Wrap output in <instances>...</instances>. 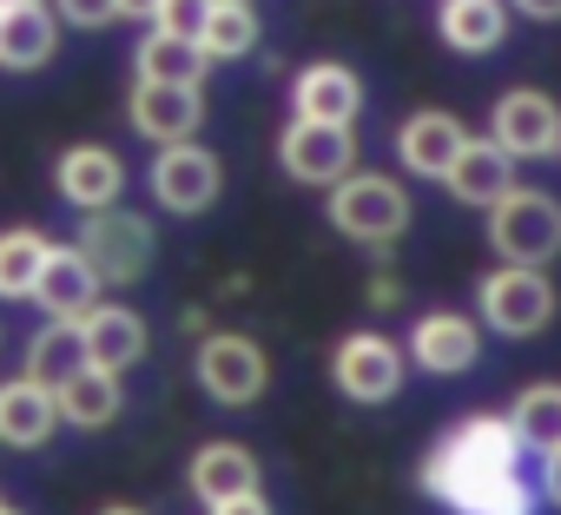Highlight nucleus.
Returning a JSON list of instances; mask_svg holds the SVG:
<instances>
[{
	"label": "nucleus",
	"instance_id": "obj_20",
	"mask_svg": "<svg viewBox=\"0 0 561 515\" xmlns=\"http://www.w3.org/2000/svg\"><path fill=\"white\" fill-rule=\"evenodd\" d=\"M443 185H449V198H462V205H482V211H489V205L515 185V159H508L495 139H489V146H476V139H469V146L449 159Z\"/></svg>",
	"mask_w": 561,
	"mask_h": 515
},
{
	"label": "nucleus",
	"instance_id": "obj_8",
	"mask_svg": "<svg viewBox=\"0 0 561 515\" xmlns=\"http://www.w3.org/2000/svg\"><path fill=\"white\" fill-rule=\"evenodd\" d=\"M331 377H337V390L351 403H390L403 390V351L390 337H377V331H357V337L337 344Z\"/></svg>",
	"mask_w": 561,
	"mask_h": 515
},
{
	"label": "nucleus",
	"instance_id": "obj_26",
	"mask_svg": "<svg viewBox=\"0 0 561 515\" xmlns=\"http://www.w3.org/2000/svg\"><path fill=\"white\" fill-rule=\"evenodd\" d=\"M198 47L205 60H238L257 47V14H251V0H211V14L198 27Z\"/></svg>",
	"mask_w": 561,
	"mask_h": 515
},
{
	"label": "nucleus",
	"instance_id": "obj_32",
	"mask_svg": "<svg viewBox=\"0 0 561 515\" xmlns=\"http://www.w3.org/2000/svg\"><path fill=\"white\" fill-rule=\"evenodd\" d=\"M515 14H528V21H561V0H508Z\"/></svg>",
	"mask_w": 561,
	"mask_h": 515
},
{
	"label": "nucleus",
	"instance_id": "obj_25",
	"mask_svg": "<svg viewBox=\"0 0 561 515\" xmlns=\"http://www.w3.org/2000/svg\"><path fill=\"white\" fill-rule=\"evenodd\" d=\"M80 364H87V344H80V324H67V318H54V324L27 344V377L47 384V390H60Z\"/></svg>",
	"mask_w": 561,
	"mask_h": 515
},
{
	"label": "nucleus",
	"instance_id": "obj_2",
	"mask_svg": "<svg viewBox=\"0 0 561 515\" xmlns=\"http://www.w3.org/2000/svg\"><path fill=\"white\" fill-rule=\"evenodd\" d=\"M331 225L357 244H390L410 225V192L383 172H344L331 185Z\"/></svg>",
	"mask_w": 561,
	"mask_h": 515
},
{
	"label": "nucleus",
	"instance_id": "obj_31",
	"mask_svg": "<svg viewBox=\"0 0 561 515\" xmlns=\"http://www.w3.org/2000/svg\"><path fill=\"white\" fill-rule=\"evenodd\" d=\"M211 515H271V502H264L257 489H244V495H225V502H211Z\"/></svg>",
	"mask_w": 561,
	"mask_h": 515
},
{
	"label": "nucleus",
	"instance_id": "obj_33",
	"mask_svg": "<svg viewBox=\"0 0 561 515\" xmlns=\"http://www.w3.org/2000/svg\"><path fill=\"white\" fill-rule=\"evenodd\" d=\"M541 489H548V502L561 508V443L548 449V476H541Z\"/></svg>",
	"mask_w": 561,
	"mask_h": 515
},
{
	"label": "nucleus",
	"instance_id": "obj_19",
	"mask_svg": "<svg viewBox=\"0 0 561 515\" xmlns=\"http://www.w3.org/2000/svg\"><path fill=\"white\" fill-rule=\"evenodd\" d=\"M80 344H87V364L100 370H133L146 357V324L126 311V305H93L80 318Z\"/></svg>",
	"mask_w": 561,
	"mask_h": 515
},
{
	"label": "nucleus",
	"instance_id": "obj_13",
	"mask_svg": "<svg viewBox=\"0 0 561 515\" xmlns=\"http://www.w3.org/2000/svg\"><path fill=\"white\" fill-rule=\"evenodd\" d=\"M60 47V14L47 0H14V8H0V67L14 73H34L47 67Z\"/></svg>",
	"mask_w": 561,
	"mask_h": 515
},
{
	"label": "nucleus",
	"instance_id": "obj_10",
	"mask_svg": "<svg viewBox=\"0 0 561 515\" xmlns=\"http://www.w3.org/2000/svg\"><path fill=\"white\" fill-rule=\"evenodd\" d=\"M489 133L508 159H548V152H561V106L548 93H528V87L502 93L489 113Z\"/></svg>",
	"mask_w": 561,
	"mask_h": 515
},
{
	"label": "nucleus",
	"instance_id": "obj_11",
	"mask_svg": "<svg viewBox=\"0 0 561 515\" xmlns=\"http://www.w3.org/2000/svg\"><path fill=\"white\" fill-rule=\"evenodd\" d=\"M205 119V93L185 87V80H139L133 87V126L152 139V146H172V139H192Z\"/></svg>",
	"mask_w": 561,
	"mask_h": 515
},
{
	"label": "nucleus",
	"instance_id": "obj_28",
	"mask_svg": "<svg viewBox=\"0 0 561 515\" xmlns=\"http://www.w3.org/2000/svg\"><path fill=\"white\" fill-rule=\"evenodd\" d=\"M41 258H47L41 231H0V298H27Z\"/></svg>",
	"mask_w": 561,
	"mask_h": 515
},
{
	"label": "nucleus",
	"instance_id": "obj_6",
	"mask_svg": "<svg viewBox=\"0 0 561 515\" xmlns=\"http://www.w3.org/2000/svg\"><path fill=\"white\" fill-rule=\"evenodd\" d=\"M198 384H205V397H211V403L244 410V403H257V397H264L271 364H264V351H257L251 337H238V331H211V337L198 344Z\"/></svg>",
	"mask_w": 561,
	"mask_h": 515
},
{
	"label": "nucleus",
	"instance_id": "obj_17",
	"mask_svg": "<svg viewBox=\"0 0 561 515\" xmlns=\"http://www.w3.org/2000/svg\"><path fill=\"white\" fill-rule=\"evenodd\" d=\"M54 430H60V403H54L47 384H34V377L0 384V443L8 449H41Z\"/></svg>",
	"mask_w": 561,
	"mask_h": 515
},
{
	"label": "nucleus",
	"instance_id": "obj_9",
	"mask_svg": "<svg viewBox=\"0 0 561 515\" xmlns=\"http://www.w3.org/2000/svg\"><path fill=\"white\" fill-rule=\"evenodd\" d=\"M277 159L298 185H337L357 159V139L351 126H324V119H291L285 139H277Z\"/></svg>",
	"mask_w": 561,
	"mask_h": 515
},
{
	"label": "nucleus",
	"instance_id": "obj_23",
	"mask_svg": "<svg viewBox=\"0 0 561 515\" xmlns=\"http://www.w3.org/2000/svg\"><path fill=\"white\" fill-rule=\"evenodd\" d=\"M436 27L456 54H495L508 41V0H443Z\"/></svg>",
	"mask_w": 561,
	"mask_h": 515
},
{
	"label": "nucleus",
	"instance_id": "obj_7",
	"mask_svg": "<svg viewBox=\"0 0 561 515\" xmlns=\"http://www.w3.org/2000/svg\"><path fill=\"white\" fill-rule=\"evenodd\" d=\"M218 185H225V165H218L205 146H192V139L159 146V159H152V198H159L165 211L192 218V211H205V205L218 198Z\"/></svg>",
	"mask_w": 561,
	"mask_h": 515
},
{
	"label": "nucleus",
	"instance_id": "obj_4",
	"mask_svg": "<svg viewBox=\"0 0 561 515\" xmlns=\"http://www.w3.org/2000/svg\"><path fill=\"white\" fill-rule=\"evenodd\" d=\"M73 251L93 265L100 285H133V278L152 265V225H146L139 211L100 205V211H87V231H80Z\"/></svg>",
	"mask_w": 561,
	"mask_h": 515
},
{
	"label": "nucleus",
	"instance_id": "obj_14",
	"mask_svg": "<svg viewBox=\"0 0 561 515\" xmlns=\"http://www.w3.org/2000/svg\"><path fill=\"white\" fill-rule=\"evenodd\" d=\"M54 185H60V198H67L73 211H100V205H119L126 165H119L106 146H73V152H60Z\"/></svg>",
	"mask_w": 561,
	"mask_h": 515
},
{
	"label": "nucleus",
	"instance_id": "obj_3",
	"mask_svg": "<svg viewBox=\"0 0 561 515\" xmlns=\"http://www.w3.org/2000/svg\"><path fill=\"white\" fill-rule=\"evenodd\" d=\"M489 244L508 258V265H548V258L561 251V205L541 198V192L508 185L489 205Z\"/></svg>",
	"mask_w": 561,
	"mask_h": 515
},
{
	"label": "nucleus",
	"instance_id": "obj_35",
	"mask_svg": "<svg viewBox=\"0 0 561 515\" xmlns=\"http://www.w3.org/2000/svg\"><path fill=\"white\" fill-rule=\"evenodd\" d=\"M106 515H146V508H106Z\"/></svg>",
	"mask_w": 561,
	"mask_h": 515
},
{
	"label": "nucleus",
	"instance_id": "obj_12",
	"mask_svg": "<svg viewBox=\"0 0 561 515\" xmlns=\"http://www.w3.org/2000/svg\"><path fill=\"white\" fill-rule=\"evenodd\" d=\"M47 318H67V324H80L93 305H100V278H93V265L80 251H60V244H47V258H41V272H34V291H27Z\"/></svg>",
	"mask_w": 561,
	"mask_h": 515
},
{
	"label": "nucleus",
	"instance_id": "obj_34",
	"mask_svg": "<svg viewBox=\"0 0 561 515\" xmlns=\"http://www.w3.org/2000/svg\"><path fill=\"white\" fill-rule=\"evenodd\" d=\"M159 0H119V14H152Z\"/></svg>",
	"mask_w": 561,
	"mask_h": 515
},
{
	"label": "nucleus",
	"instance_id": "obj_29",
	"mask_svg": "<svg viewBox=\"0 0 561 515\" xmlns=\"http://www.w3.org/2000/svg\"><path fill=\"white\" fill-rule=\"evenodd\" d=\"M205 14H211V0H159V8H152V21H159L165 34H192V41H198Z\"/></svg>",
	"mask_w": 561,
	"mask_h": 515
},
{
	"label": "nucleus",
	"instance_id": "obj_27",
	"mask_svg": "<svg viewBox=\"0 0 561 515\" xmlns=\"http://www.w3.org/2000/svg\"><path fill=\"white\" fill-rule=\"evenodd\" d=\"M508 430L522 436V449H554L561 443V384H528L508 410Z\"/></svg>",
	"mask_w": 561,
	"mask_h": 515
},
{
	"label": "nucleus",
	"instance_id": "obj_22",
	"mask_svg": "<svg viewBox=\"0 0 561 515\" xmlns=\"http://www.w3.org/2000/svg\"><path fill=\"white\" fill-rule=\"evenodd\" d=\"M185 482H192V495L211 508V502H225V495H244V489H257V456H251L244 443H205V449L192 456Z\"/></svg>",
	"mask_w": 561,
	"mask_h": 515
},
{
	"label": "nucleus",
	"instance_id": "obj_21",
	"mask_svg": "<svg viewBox=\"0 0 561 515\" xmlns=\"http://www.w3.org/2000/svg\"><path fill=\"white\" fill-rule=\"evenodd\" d=\"M54 403H60V423H73V430H106L113 416H119V370H100V364H80L60 390H54Z\"/></svg>",
	"mask_w": 561,
	"mask_h": 515
},
{
	"label": "nucleus",
	"instance_id": "obj_24",
	"mask_svg": "<svg viewBox=\"0 0 561 515\" xmlns=\"http://www.w3.org/2000/svg\"><path fill=\"white\" fill-rule=\"evenodd\" d=\"M205 47L192 41V34H165V27H152L146 41H139V80H185V87H198L205 80Z\"/></svg>",
	"mask_w": 561,
	"mask_h": 515
},
{
	"label": "nucleus",
	"instance_id": "obj_37",
	"mask_svg": "<svg viewBox=\"0 0 561 515\" xmlns=\"http://www.w3.org/2000/svg\"><path fill=\"white\" fill-rule=\"evenodd\" d=\"M0 8H14V0H0Z\"/></svg>",
	"mask_w": 561,
	"mask_h": 515
},
{
	"label": "nucleus",
	"instance_id": "obj_15",
	"mask_svg": "<svg viewBox=\"0 0 561 515\" xmlns=\"http://www.w3.org/2000/svg\"><path fill=\"white\" fill-rule=\"evenodd\" d=\"M291 106H298V119L351 126V119H357V106H364V80H357L351 67H337V60H318V67H305V73H298Z\"/></svg>",
	"mask_w": 561,
	"mask_h": 515
},
{
	"label": "nucleus",
	"instance_id": "obj_1",
	"mask_svg": "<svg viewBox=\"0 0 561 515\" xmlns=\"http://www.w3.org/2000/svg\"><path fill=\"white\" fill-rule=\"evenodd\" d=\"M423 489L436 502H449L456 515H528L522 436L508 430V416H469V423H456L430 449Z\"/></svg>",
	"mask_w": 561,
	"mask_h": 515
},
{
	"label": "nucleus",
	"instance_id": "obj_18",
	"mask_svg": "<svg viewBox=\"0 0 561 515\" xmlns=\"http://www.w3.org/2000/svg\"><path fill=\"white\" fill-rule=\"evenodd\" d=\"M469 146V126L456 119V113H410L403 119V133H397V152H403V165L410 172H423V179H443L449 172V159Z\"/></svg>",
	"mask_w": 561,
	"mask_h": 515
},
{
	"label": "nucleus",
	"instance_id": "obj_30",
	"mask_svg": "<svg viewBox=\"0 0 561 515\" xmlns=\"http://www.w3.org/2000/svg\"><path fill=\"white\" fill-rule=\"evenodd\" d=\"M47 8L60 14V27H106V21H119V0H47Z\"/></svg>",
	"mask_w": 561,
	"mask_h": 515
},
{
	"label": "nucleus",
	"instance_id": "obj_16",
	"mask_svg": "<svg viewBox=\"0 0 561 515\" xmlns=\"http://www.w3.org/2000/svg\"><path fill=\"white\" fill-rule=\"evenodd\" d=\"M410 357H416L430 377H456V370H469V364L482 357V337H476L469 318L430 311V318H416V331H410Z\"/></svg>",
	"mask_w": 561,
	"mask_h": 515
},
{
	"label": "nucleus",
	"instance_id": "obj_36",
	"mask_svg": "<svg viewBox=\"0 0 561 515\" xmlns=\"http://www.w3.org/2000/svg\"><path fill=\"white\" fill-rule=\"evenodd\" d=\"M0 515H14V508H8V502H0Z\"/></svg>",
	"mask_w": 561,
	"mask_h": 515
},
{
	"label": "nucleus",
	"instance_id": "obj_5",
	"mask_svg": "<svg viewBox=\"0 0 561 515\" xmlns=\"http://www.w3.org/2000/svg\"><path fill=\"white\" fill-rule=\"evenodd\" d=\"M482 318L502 331V337H535L548 318H554V285L541 278V265H508L482 278Z\"/></svg>",
	"mask_w": 561,
	"mask_h": 515
}]
</instances>
